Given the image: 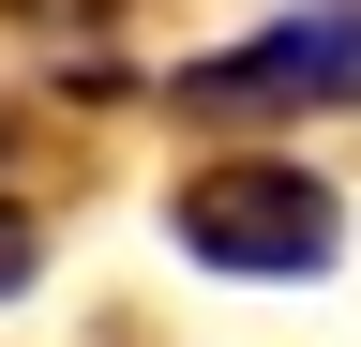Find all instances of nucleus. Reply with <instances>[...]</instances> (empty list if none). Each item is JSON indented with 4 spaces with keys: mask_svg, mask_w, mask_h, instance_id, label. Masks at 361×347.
<instances>
[{
    "mask_svg": "<svg viewBox=\"0 0 361 347\" xmlns=\"http://www.w3.org/2000/svg\"><path fill=\"white\" fill-rule=\"evenodd\" d=\"M166 227H180V257H211V272H331L346 257V196L316 182V166H196Z\"/></svg>",
    "mask_w": 361,
    "mask_h": 347,
    "instance_id": "1",
    "label": "nucleus"
},
{
    "mask_svg": "<svg viewBox=\"0 0 361 347\" xmlns=\"http://www.w3.org/2000/svg\"><path fill=\"white\" fill-rule=\"evenodd\" d=\"M180 106L196 121H286V106H361V0H316V16L256 30L226 61H180Z\"/></svg>",
    "mask_w": 361,
    "mask_h": 347,
    "instance_id": "2",
    "label": "nucleus"
},
{
    "mask_svg": "<svg viewBox=\"0 0 361 347\" xmlns=\"http://www.w3.org/2000/svg\"><path fill=\"white\" fill-rule=\"evenodd\" d=\"M0 287H30V211H0Z\"/></svg>",
    "mask_w": 361,
    "mask_h": 347,
    "instance_id": "3",
    "label": "nucleus"
},
{
    "mask_svg": "<svg viewBox=\"0 0 361 347\" xmlns=\"http://www.w3.org/2000/svg\"><path fill=\"white\" fill-rule=\"evenodd\" d=\"M16 16H61V0H16ZM75 16H106V0H75Z\"/></svg>",
    "mask_w": 361,
    "mask_h": 347,
    "instance_id": "4",
    "label": "nucleus"
}]
</instances>
